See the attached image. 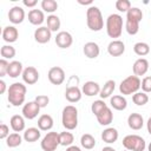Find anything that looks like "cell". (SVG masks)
<instances>
[{
    "label": "cell",
    "instance_id": "30bf717a",
    "mask_svg": "<svg viewBox=\"0 0 151 151\" xmlns=\"http://www.w3.org/2000/svg\"><path fill=\"white\" fill-rule=\"evenodd\" d=\"M21 77H22L24 83H26L27 85H33V84H35V83L38 81V79H39V72H38V70H37L35 67H33V66H27L26 68H24Z\"/></svg>",
    "mask_w": 151,
    "mask_h": 151
},
{
    "label": "cell",
    "instance_id": "83f0119b",
    "mask_svg": "<svg viewBox=\"0 0 151 151\" xmlns=\"http://www.w3.org/2000/svg\"><path fill=\"white\" fill-rule=\"evenodd\" d=\"M40 138V130L38 127H28L24 132V139L28 143H34Z\"/></svg>",
    "mask_w": 151,
    "mask_h": 151
},
{
    "label": "cell",
    "instance_id": "277c9868",
    "mask_svg": "<svg viewBox=\"0 0 151 151\" xmlns=\"http://www.w3.org/2000/svg\"><path fill=\"white\" fill-rule=\"evenodd\" d=\"M61 123L66 130H74L78 126V110L73 105L64 107L61 113Z\"/></svg>",
    "mask_w": 151,
    "mask_h": 151
},
{
    "label": "cell",
    "instance_id": "8fae6325",
    "mask_svg": "<svg viewBox=\"0 0 151 151\" xmlns=\"http://www.w3.org/2000/svg\"><path fill=\"white\" fill-rule=\"evenodd\" d=\"M52 32L47 26H40L34 31V40L39 44H46L51 40Z\"/></svg>",
    "mask_w": 151,
    "mask_h": 151
},
{
    "label": "cell",
    "instance_id": "f546056e",
    "mask_svg": "<svg viewBox=\"0 0 151 151\" xmlns=\"http://www.w3.org/2000/svg\"><path fill=\"white\" fill-rule=\"evenodd\" d=\"M80 144H81V146H83L84 149L91 150V149H93V147L96 146V139H94V137H93L92 134L85 133V134H83L81 138H80Z\"/></svg>",
    "mask_w": 151,
    "mask_h": 151
},
{
    "label": "cell",
    "instance_id": "9a60e30c",
    "mask_svg": "<svg viewBox=\"0 0 151 151\" xmlns=\"http://www.w3.org/2000/svg\"><path fill=\"white\" fill-rule=\"evenodd\" d=\"M83 52L85 54V57H87L88 59H96L99 53H100V48L98 46L97 42L94 41H88L84 45V48H83Z\"/></svg>",
    "mask_w": 151,
    "mask_h": 151
},
{
    "label": "cell",
    "instance_id": "5bb4252c",
    "mask_svg": "<svg viewBox=\"0 0 151 151\" xmlns=\"http://www.w3.org/2000/svg\"><path fill=\"white\" fill-rule=\"evenodd\" d=\"M107 52L112 57H119L125 52V45L122 40H112L107 45Z\"/></svg>",
    "mask_w": 151,
    "mask_h": 151
},
{
    "label": "cell",
    "instance_id": "f1b7e54d",
    "mask_svg": "<svg viewBox=\"0 0 151 151\" xmlns=\"http://www.w3.org/2000/svg\"><path fill=\"white\" fill-rule=\"evenodd\" d=\"M114 88H116V83H114V80H112V79H111V80H107V81L104 84V86L100 88L99 96H100L103 99L109 98V97H111V94L113 93Z\"/></svg>",
    "mask_w": 151,
    "mask_h": 151
},
{
    "label": "cell",
    "instance_id": "3957f363",
    "mask_svg": "<svg viewBox=\"0 0 151 151\" xmlns=\"http://www.w3.org/2000/svg\"><path fill=\"white\" fill-rule=\"evenodd\" d=\"M106 32L110 38H119L123 32V18L119 14H110L106 19Z\"/></svg>",
    "mask_w": 151,
    "mask_h": 151
},
{
    "label": "cell",
    "instance_id": "44dd1931",
    "mask_svg": "<svg viewBox=\"0 0 151 151\" xmlns=\"http://www.w3.org/2000/svg\"><path fill=\"white\" fill-rule=\"evenodd\" d=\"M127 125L132 130H140L144 125V119L139 113H131L127 117Z\"/></svg>",
    "mask_w": 151,
    "mask_h": 151
},
{
    "label": "cell",
    "instance_id": "f35d334b",
    "mask_svg": "<svg viewBox=\"0 0 151 151\" xmlns=\"http://www.w3.org/2000/svg\"><path fill=\"white\" fill-rule=\"evenodd\" d=\"M41 8L47 13H53L58 8V4L55 0H42L41 1Z\"/></svg>",
    "mask_w": 151,
    "mask_h": 151
},
{
    "label": "cell",
    "instance_id": "836d02e7",
    "mask_svg": "<svg viewBox=\"0 0 151 151\" xmlns=\"http://www.w3.org/2000/svg\"><path fill=\"white\" fill-rule=\"evenodd\" d=\"M126 19H130V20H134V21L140 22L142 19H143V12H142V9H139L138 7H131L127 11V13H126Z\"/></svg>",
    "mask_w": 151,
    "mask_h": 151
},
{
    "label": "cell",
    "instance_id": "b9f144b4",
    "mask_svg": "<svg viewBox=\"0 0 151 151\" xmlns=\"http://www.w3.org/2000/svg\"><path fill=\"white\" fill-rule=\"evenodd\" d=\"M140 87H142L143 92H145V93H149V92H151V77H150V76L145 77V78L142 80Z\"/></svg>",
    "mask_w": 151,
    "mask_h": 151
},
{
    "label": "cell",
    "instance_id": "1f68e13d",
    "mask_svg": "<svg viewBox=\"0 0 151 151\" xmlns=\"http://www.w3.org/2000/svg\"><path fill=\"white\" fill-rule=\"evenodd\" d=\"M21 142H22V137L18 132L9 133V136L6 138V144L8 147H17L21 144Z\"/></svg>",
    "mask_w": 151,
    "mask_h": 151
},
{
    "label": "cell",
    "instance_id": "7a4b0ae2",
    "mask_svg": "<svg viewBox=\"0 0 151 151\" xmlns=\"http://www.w3.org/2000/svg\"><path fill=\"white\" fill-rule=\"evenodd\" d=\"M86 24L91 31L98 32L104 27V19L97 6H90L86 11Z\"/></svg>",
    "mask_w": 151,
    "mask_h": 151
},
{
    "label": "cell",
    "instance_id": "4316f807",
    "mask_svg": "<svg viewBox=\"0 0 151 151\" xmlns=\"http://www.w3.org/2000/svg\"><path fill=\"white\" fill-rule=\"evenodd\" d=\"M110 104H111V106H112L114 110H117V111H123V110H125L126 106H127V100L125 99V97L117 94V96L111 97Z\"/></svg>",
    "mask_w": 151,
    "mask_h": 151
},
{
    "label": "cell",
    "instance_id": "d4e9b609",
    "mask_svg": "<svg viewBox=\"0 0 151 151\" xmlns=\"http://www.w3.org/2000/svg\"><path fill=\"white\" fill-rule=\"evenodd\" d=\"M53 127V118L50 114H41L38 119V129L40 131H48Z\"/></svg>",
    "mask_w": 151,
    "mask_h": 151
},
{
    "label": "cell",
    "instance_id": "d6986e66",
    "mask_svg": "<svg viewBox=\"0 0 151 151\" xmlns=\"http://www.w3.org/2000/svg\"><path fill=\"white\" fill-rule=\"evenodd\" d=\"M19 38V32L14 26H6L2 29V39L6 42H14Z\"/></svg>",
    "mask_w": 151,
    "mask_h": 151
},
{
    "label": "cell",
    "instance_id": "d590c367",
    "mask_svg": "<svg viewBox=\"0 0 151 151\" xmlns=\"http://www.w3.org/2000/svg\"><path fill=\"white\" fill-rule=\"evenodd\" d=\"M132 101L138 106H143L149 101V96L145 92H136L132 96Z\"/></svg>",
    "mask_w": 151,
    "mask_h": 151
},
{
    "label": "cell",
    "instance_id": "60d3db41",
    "mask_svg": "<svg viewBox=\"0 0 151 151\" xmlns=\"http://www.w3.org/2000/svg\"><path fill=\"white\" fill-rule=\"evenodd\" d=\"M116 8L119 12H126L131 8V2L129 0H117L116 1Z\"/></svg>",
    "mask_w": 151,
    "mask_h": 151
},
{
    "label": "cell",
    "instance_id": "2e32d148",
    "mask_svg": "<svg viewBox=\"0 0 151 151\" xmlns=\"http://www.w3.org/2000/svg\"><path fill=\"white\" fill-rule=\"evenodd\" d=\"M81 96H83V92L77 86V85H73V86H68L65 91V98L70 101V103H77L81 99Z\"/></svg>",
    "mask_w": 151,
    "mask_h": 151
},
{
    "label": "cell",
    "instance_id": "f5cc1de1",
    "mask_svg": "<svg viewBox=\"0 0 151 151\" xmlns=\"http://www.w3.org/2000/svg\"><path fill=\"white\" fill-rule=\"evenodd\" d=\"M147 150L151 151V142H150V144H149V146H147Z\"/></svg>",
    "mask_w": 151,
    "mask_h": 151
},
{
    "label": "cell",
    "instance_id": "ee69618b",
    "mask_svg": "<svg viewBox=\"0 0 151 151\" xmlns=\"http://www.w3.org/2000/svg\"><path fill=\"white\" fill-rule=\"evenodd\" d=\"M8 65H9V63L6 59H1L0 60V77H5L7 74Z\"/></svg>",
    "mask_w": 151,
    "mask_h": 151
},
{
    "label": "cell",
    "instance_id": "ba28073f",
    "mask_svg": "<svg viewBox=\"0 0 151 151\" xmlns=\"http://www.w3.org/2000/svg\"><path fill=\"white\" fill-rule=\"evenodd\" d=\"M47 77H48L50 83L53 85H61L65 81V72L59 66L51 67L48 73H47Z\"/></svg>",
    "mask_w": 151,
    "mask_h": 151
},
{
    "label": "cell",
    "instance_id": "9c48e42d",
    "mask_svg": "<svg viewBox=\"0 0 151 151\" xmlns=\"http://www.w3.org/2000/svg\"><path fill=\"white\" fill-rule=\"evenodd\" d=\"M40 111V106L38 105V103L35 100L33 101H28L26 103L24 106H22V116L26 118V119H34L38 113Z\"/></svg>",
    "mask_w": 151,
    "mask_h": 151
},
{
    "label": "cell",
    "instance_id": "ffe728a7",
    "mask_svg": "<svg viewBox=\"0 0 151 151\" xmlns=\"http://www.w3.org/2000/svg\"><path fill=\"white\" fill-rule=\"evenodd\" d=\"M97 117V120H98V123L100 124V125H103V126H107V125H110L111 123H112V120H113V113H112V110L107 106V107H105L98 116H96Z\"/></svg>",
    "mask_w": 151,
    "mask_h": 151
},
{
    "label": "cell",
    "instance_id": "cb8c5ba5",
    "mask_svg": "<svg viewBox=\"0 0 151 151\" xmlns=\"http://www.w3.org/2000/svg\"><path fill=\"white\" fill-rule=\"evenodd\" d=\"M118 136H119L118 134V131L114 127H107V129H105L101 132V139L105 143H107V144H112V143L117 142Z\"/></svg>",
    "mask_w": 151,
    "mask_h": 151
},
{
    "label": "cell",
    "instance_id": "c3c4849f",
    "mask_svg": "<svg viewBox=\"0 0 151 151\" xmlns=\"http://www.w3.org/2000/svg\"><path fill=\"white\" fill-rule=\"evenodd\" d=\"M66 151H81V150H80V147L77 146V145H71V146H67Z\"/></svg>",
    "mask_w": 151,
    "mask_h": 151
},
{
    "label": "cell",
    "instance_id": "484cf974",
    "mask_svg": "<svg viewBox=\"0 0 151 151\" xmlns=\"http://www.w3.org/2000/svg\"><path fill=\"white\" fill-rule=\"evenodd\" d=\"M22 64L18 60H13L8 65L7 76H9L11 78H18L20 74H22Z\"/></svg>",
    "mask_w": 151,
    "mask_h": 151
},
{
    "label": "cell",
    "instance_id": "5b68a950",
    "mask_svg": "<svg viewBox=\"0 0 151 151\" xmlns=\"http://www.w3.org/2000/svg\"><path fill=\"white\" fill-rule=\"evenodd\" d=\"M140 84H142V81H140L139 77H137L134 74L133 76H129L127 78L122 80V83L119 85V91L124 96L134 94L140 88Z\"/></svg>",
    "mask_w": 151,
    "mask_h": 151
},
{
    "label": "cell",
    "instance_id": "bcb514c9",
    "mask_svg": "<svg viewBox=\"0 0 151 151\" xmlns=\"http://www.w3.org/2000/svg\"><path fill=\"white\" fill-rule=\"evenodd\" d=\"M22 2H24V5H25L26 7H34V6L38 4L37 0H24Z\"/></svg>",
    "mask_w": 151,
    "mask_h": 151
},
{
    "label": "cell",
    "instance_id": "8992f818",
    "mask_svg": "<svg viewBox=\"0 0 151 151\" xmlns=\"http://www.w3.org/2000/svg\"><path fill=\"white\" fill-rule=\"evenodd\" d=\"M123 146L129 151H144L146 147L144 138L138 134H129L123 139Z\"/></svg>",
    "mask_w": 151,
    "mask_h": 151
},
{
    "label": "cell",
    "instance_id": "8d00e7d4",
    "mask_svg": "<svg viewBox=\"0 0 151 151\" xmlns=\"http://www.w3.org/2000/svg\"><path fill=\"white\" fill-rule=\"evenodd\" d=\"M125 29H126V32H127L130 35H134V34H137L138 31H139V22H138V21H134V20L126 19Z\"/></svg>",
    "mask_w": 151,
    "mask_h": 151
},
{
    "label": "cell",
    "instance_id": "f6af8a7d",
    "mask_svg": "<svg viewBox=\"0 0 151 151\" xmlns=\"http://www.w3.org/2000/svg\"><path fill=\"white\" fill-rule=\"evenodd\" d=\"M9 136V127L6 124H1L0 125V138L1 139H6Z\"/></svg>",
    "mask_w": 151,
    "mask_h": 151
},
{
    "label": "cell",
    "instance_id": "603a6c76",
    "mask_svg": "<svg viewBox=\"0 0 151 151\" xmlns=\"http://www.w3.org/2000/svg\"><path fill=\"white\" fill-rule=\"evenodd\" d=\"M45 20V15H44V12L40 11V9H31L28 12V21L34 25V26H38V25H41Z\"/></svg>",
    "mask_w": 151,
    "mask_h": 151
},
{
    "label": "cell",
    "instance_id": "ab89813d",
    "mask_svg": "<svg viewBox=\"0 0 151 151\" xmlns=\"http://www.w3.org/2000/svg\"><path fill=\"white\" fill-rule=\"evenodd\" d=\"M105 107H107V105L105 104V101L101 100V99H99V100H96V101L92 103V105H91V111H92V113H93L94 116H98Z\"/></svg>",
    "mask_w": 151,
    "mask_h": 151
},
{
    "label": "cell",
    "instance_id": "4dcf8cb0",
    "mask_svg": "<svg viewBox=\"0 0 151 151\" xmlns=\"http://www.w3.org/2000/svg\"><path fill=\"white\" fill-rule=\"evenodd\" d=\"M47 21V27L51 29V32H57L59 28H60V19L58 15H54V14H50L46 19Z\"/></svg>",
    "mask_w": 151,
    "mask_h": 151
},
{
    "label": "cell",
    "instance_id": "6da1fadb",
    "mask_svg": "<svg viewBox=\"0 0 151 151\" xmlns=\"http://www.w3.org/2000/svg\"><path fill=\"white\" fill-rule=\"evenodd\" d=\"M26 91H27V88L22 83H14V84L9 85L8 96H7V99H8L9 104H12L13 106L22 105L25 103Z\"/></svg>",
    "mask_w": 151,
    "mask_h": 151
},
{
    "label": "cell",
    "instance_id": "7c38bea8",
    "mask_svg": "<svg viewBox=\"0 0 151 151\" xmlns=\"http://www.w3.org/2000/svg\"><path fill=\"white\" fill-rule=\"evenodd\" d=\"M8 19L14 25L21 24L25 19V11L20 6H13L8 12Z\"/></svg>",
    "mask_w": 151,
    "mask_h": 151
},
{
    "label": "cell",
    "instance_id": "681fc988",
    "mask_svg": "<svg viewBox=\"0 0 151 151\" xmlns=\"http://www.w3.org/2000/svg\"><path fill=\"white\" fill-rule=\"evenodd\" d=\"M146 127H147V132L151 134V117L147 119V123H146Z\"/></svg>",
    "mask_w": 151,
    "mask_h": 151
},
{
    "label": "cell",
    "instance_id": "ac0fdd59",
    "mask_svg": "<svg viewBox=\"0 0 151 151\" xmlns=\"http://www.w3.org/2000/svg\"><path fill=\"white\" fill-rule=\"evenodd\" d=\"M100 88H101V87L99 86L98 83L90 80V81H86V83L83 85L81 92H83L85 96H87V97H93V96H97V94L100 93Z\"/></svg>",
    "mask_w": 151,
    "mask_h": 151
},
{
    "label": "cell",
    "instance_id": "816d5d0a",
    "mask_svg": "<svg viewBox=\"0 0 151 151\" xmlns=\"http://www.w3.org/2000/svg\"><path fill=\"white\" fill-rule=\"evenodd\" d=\"M101 151H116V150L112 146H105V147L101 149Z\"/></svg>",
    "mask_w": 151,
    "mask_h": 151
},
{
    "label": "cell",
    "instance_id": "52a82bcc",
    "mask_svg": "<svg viewBox=\"0 0 151 151\" xmlns=\"http://www.w3.org/2000/svg\"><path fill=\"white\" fill-rule=\"evenodd\" d=\"M41 149L44 151H55L58 145H60V138H59V133L51 131L47 132L45 134V137L41 139Z\"/></svg>",
    "mask_w": 151,
    "mask_h": 151
},
{
    "label": "cell",
    "instance_id": "e0dca14e",
    "mask_svg": "<svg viewBox=\"0 0 151 151\" xmlns=\"http://www.w3.org/2000/svg\"><path fill=\"white\" fill-rule=\"evenodd\" d=\"M132 70H133L134 76H137V77L144 76L149 70V61L145 58H139L134 61V64L132 66Z\"/></svg>",
    "mask_w": 151,
    "mask_h": 151
},
{
    "label": "cell",
    "instance_id": "f907efd6",
    "mask_svg": "<svg viewBox=\"0 0 151 151\" xmlns=\"http://www.w3.org/2000/svg\"><path fill=\"white\" fill-rule=\"evenodd\" d=\"M78 2L80 5H91L92 4V0H87V1H83V0H78Z\"/></svg>",
    "mask_w": 151,
    "mask_h": 151
},
{
    "label": "cell",
    "instance_id": "7bdbcfd3",
    "mask_svg": "<svg viewBox=\"0 0 151 151\" xmlns=\"http://www.w3.org/2000/svg\"><path fill=\"white\" fill-rule=\"evenodd\" d=\"M35 101L38 103V105H39L40 109H41V107H46V106L48 105L50 98H48L47 96H45V94H40V96H37V97H35Z\"/></svg>",
    "mask_w": 151,
    "mask_h": 151
},
{
    "label": "cell",
    "instance_id": "d6a6232c",
    "mask_svg": "<svg viewBox=\"0 0 151 151\" xmlns=\"http://www.w3.org/2000/svg\"><path fill=\"white\" fill-rule=\"evenodd\" d=\"M133 51H134V53H136L137 55L144 57V55L149 54V52H150V46H149L146 42L139 41V42H136V44H134Z\"/></svg>",
    "mask_w": 151,
    "mask_h": 151
},
{
    "label": "cell",
    "instance_id": "74e56055",
    "mask_svg": "<svg viewBox=\"0 0 151 151\" xmlns=\"http://www.w3.org/2000/svg\"><path fill=\"white\" fill-rule=\"evenodd\" d=\"M0 54L2 59H12L15 57V48L11 45H4L0 50Z\"/></svg>",
    "mask_w": 151,
    "mask_h": 151
},
{
    "label": "cell",
    "instance_id": "7dc6e473",
    "mask_svg": "<svg viewBox=\"0 0 151 151\" xmlns=\"http://www.w3.org/2000/svg\"><path fill=\"white\" fill-rule=\"evenodd\" d=\"M6 91V83L4 80H0V93L4 94Z\"/></svg>",
    "mask_w": 151,
    "mask_h": 151
},
{
    "label": "cell",
    "instance_id": "4fadbf2b",
    "mask_svg": "<svg viewBox=\"0 0 151 151\" xmlns=\"http://www.w3.org/2000/svg\"><path fill=\"white\" fill-rule=\"evenodd\" d=\"M73 42V38L71 35V33L66 32V31H60L59 33H57L55 35V44L60 47V48H68Z\"/></svg>",
    "mask_w": 151,
    "mask_h": 151
},
{
    "label": "cell",
    "instance_id": "7402d4cb",
    "mask_svg": "<svg viewBox=\"0 0 151 151\" xmlns=\"http://www.w3.org/2000/svg\"><path fill=\"white\" fill-rule=\"evenodd\" d=\"M25 117L24 116H20V114H14L12 116L11 120H9V124H11V127L14 132H21L25 130Z\"/></svg>",
    "mask_w": 151,
    "mask_h": 151
},
{
    "label": "cell",
    "instance_id": "e575fe53",
    "mask_svg": "<svg viewBox=\"0 0 151 151\" xmlns=\"http://www.w3.org/2000/svg\"><path fill=\"white\" fill-rule=\"evenodd\" d=\"M59 138H60V145L63 146H71L72 143L74 142V137L71 132L68 131H64L59 133Z\"/></svg>",
    "mask_w": 151,
    "mask_h": 151
}]
</instances>
